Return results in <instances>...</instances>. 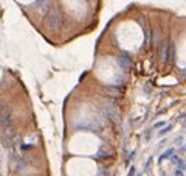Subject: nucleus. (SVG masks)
Masks as SVG:
<instances>
[{
	"label": "nucleus",
	"instance_id": "1a4fd4ad",
	"mask_svg": "<svg viewBox=\"0 0 186 176\" xmlns=\"http://www.w3.org/2000/svg\"><path fill=\"white\" fill-rule=\"evenodd\" d=\"M174 176H185L183 175V170H180V168H177L175 172H174Z\"/></svg>",
	"mask_w": 186,
	"mask_h": 176
},
{
	"label": "nucleus",
	"instance_id": "4468645a",
	"mask_svg": "<svg viewBox=\"0 0 186 176\" xmlns=\"http://www.w3.org/2000/svg\"><path fill=\"white\" fill-rule=\"evenodd\" d=\"M136 176H143V175H136Z\"/></svg>",
	"mask_w": 186,
	"mask_h": 176
},
{
	"label": "nucleus",
	"instance_id": "0eeeda50",
	"mask_svg": "<svg viewBox=\"0 0 186 176\" xmlns=\"http://www.w3.org/2000/svg\"><path fill=\"white\" fill-rule=\"evenodd\" d=\"M183 140H185V139H183V136H177L174 142H175V145H182V144H183Z\"/></svg>",
	"mask_w": 186,
	"mask_h": 176
},
{
	"label": "nucleus",
	"instance_id": "6e6552de",
	"mask_svg": "<svg viewBox=\"0 0 186 176\" xmlns=\"http://www.w3.org/2000/svg\"><path fill=\"white\" fill-rule=\"evenodd\" d=\"M151 164H152V157H149V159H147V161H146V165H144V172H147V170L151 168Z\"/></svg>",
	"mask_w": 186,
	"mask_h": 176
},
{
	"label": "nucleus",
	"instance_id": "f03ea898",
	"mask_svg": "<svg viewBox=\"0 0 186 176\" xmlns=\"http://www.w3.org/2000/svg\"><path fill=\"white\" fill-rule=\"evenodd\" d=\"M174 154H175V148H174V147L168 148V150H165L160 156H158V164H161L163 161H166V159H171Z\"/></svg>",
	"mask_w": 186,
	"mask_h": 176
},
{
	"label": "nucleus",
	"instance_id": "7ed1b4c3",
	"mask_svg": "<svg viewBox=\"0 0 186 176\" xmlns=\"http://www.w3.org/2000/svg\"><path fill=\"white\" fill-rule=\"evenodd\" d=\"M172 128H174V125H171V123H169V125H165L161 131H158V137H163V136H166L168 133H171Z\"/></svg>",
	"mask_w": 186,
	"mask_h": 176
},
{
	"label": "nucleus",
	"instance_id": "39448f33",
	"mask_svg": "<svg viewBox=\"0 0 186 176\" xmlns=\"http://www.w3.org/2000/svg\"><path fill=\"white\" fill-rule=\"evenodd\" d=\"M166 125V122H155L152 125V129H158V128H163V126Z\"/></svg>",
	"mask_w": 186,
	"mask_h": 176
},
{
	"label": "nucleus",
	"instance_id": "20e7f679",
	"mask_svg": "<svg viewBox=\"0 0 186 176\" xmlns=\"http://www.w3.org/2000/svg\"><path fill=\"white\" fill-rule=\"evenodd\" d=\"M177 168H180V170H186V162L183 161V159H178V161H177Z\"/></svg>",
	"mask_w": 186,
	"mask_h": 176
},
{
	"label": "nucleus",
	"instance_id": "f257e3e1",
	"mask_svg": "<svg viewBox=\"0 0 186 176\" xmlns=\"http://www.w3.org/2000/svg\"><path fill=\"white\" fill-rule=\"evenodd\" d=\"M45 24H47L48 28L58 30L59 27L62 25V14H61V9H59V8H51L50 13H48L47 17H45Z\"/></svg>",
	"mask_w": 186,
	"mask_h": 176
},
{
	"label": "nucleus",
	"instance_id": "9b49d317",
	"mask_svg": "<svg viewBox=\"0 0 186 176\" xmlns=\"http://www.w3.org/2000/svg\"><path fill=\"white\" fill-rule=\"evenodd\" d=\"M178 159H180V157H178V156H177V154H174V156H172V157H171V161H172V162H174V164H177V161H178Z\"/></svg>",
	"mask_w": 186,
	"mask_h": 176
},
{
	"label": "nucleus",
	"instance_id": "f8f14e48",
	"mask_svg": "<svg viewBox=\"0 0 186 176\" xmlns=\"http://www.w3.org/2000/svg\"><path fill=\"white\" fill-rule=\"evenodd\" d=\"M180 151H186V144L183 145V148H180Z\"/></svg>",
	"mask_w": 186,
	"mask_h": 176
},
{
	"label": "nucleus",
	"instance_id": "9d476101",
	"mask_svg": "<svg viewBox=\"0 0 186 176\" xmlns=\"http://www.w3.org/2000/svg\"><path fill=\"white\" fill-rule=\"evenodd\" d=\"M151 133H152V128L146 131V136H144V139H146V140H149V137H151Z\"/></svg>",
	"mask_w": 186,
	"mask_h": 176
},
{
	"label": "nucleus",
	"instance_id": "423d86ee",
	"mask_svg": "<svg viewBox=\"0 0 186 176\" xmlns=\"http://www.w3.org/2000/svg\"><path fill=\"white\" fill-rule=\"evenodd\" d=\"M136 175V167L135 165H132L129 168V173H127V176H135Z\"/></svg>",
	"mask_w": 186,
	"mask_h": 176
},
{
	"label": "nucleus",
	"instance_id": "ddd939ff",
	"mask_svg": "<svg viewBox=\"0 0 186 176\" xmlns=\"http://www.w3.org/2000/svg\"><path fill=\"white\" fill-rule=\"evenodd\" d=\"M163 176H168V175H166V173H163Z\"/></svg>",
	"mask_w": 186,
	"mask_h": 176
}]
</instances>
